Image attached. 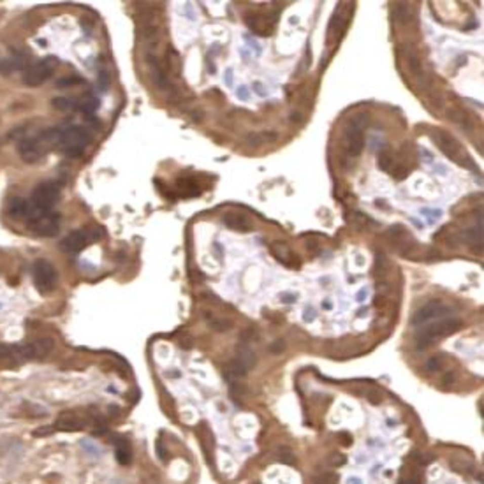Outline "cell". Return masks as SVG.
<instances>
[{
	"label": "cell",
	"instance_id": "obj_26",
	"mask_svg": "<svg viewBox=\"0 0 484 484\" xmlns=\"http://www.w3.org/2000/svg\"><path fill=\"white\" fill-rule=\"evenodd\" d=\"M208 324H210V328H212V330H215V331H227L229 328H231V320L219 319V317H210Z\"/></svg>",
	"mask_w": 484,
	"mask_h": 484
},
{
	"label": "cell",
	"instance_id": "obj_25",
	"mask_svg": "<svg viewBox=\"0 0 484 484\" xmlns=\"http://www.w3.org/2000/svg\"><path fill=\"white\" fill-rule=\"evenodd\" d=\"M178 188H180V192H182L183 195H195V194H199V190H197V185H195L192 180H180L178 182Z\"/></svg>",
	"mask_w": 484,
	"mask_h": 484
},
{
	"label": "cell",
	"instance_id": "obj_17",
	"mask_svg": "<svg viewBox=\"0 0 484 484\" xmlns=\"http://www.w3.org/2000/svg\"><path fill=\"white\" fill-rule=\"evenodd\" d=\"M245 20H247V25H249L254 32H257L259 35L271 34V27L268 25V20H264V18L259 16V14H247Z\"/></svg>",
	"mask_w": 484,
	"mask_h": 484
},
{
	"label": "cell",
	"instance_id": "obj_20",
	"mask_svg": "<svg viewBox=\"0 0 484 484\" xmlns=\"http://www.w3.org/2000/svg\"><path fill=\"white\" fill-rule=\"evenodd\" d=\"M407 64H409V69H410V72H412L414 76L417 77V79L421 81V83L424 85V87H428V79H426V76H424V72H423V65H421V58L417 57L414 51H410V53L407 55Z\"/></svg>",
	"mask_w": 484,
	"mask_h": 484
},
{
	"label": "cell",
	"instance_id": "obj_15",
	"mask_svg": "<svg viewBox=\"0 0 484 484\" xmlns=\"http://www.w3.org/2000/svg\"><path fill=\"white\" fill-rule=\"evenodd\" d=\"M234 359L239 361V363H241L247 370H250L252 367H256V363H257V356H256V352L250 349V343H243V342L238 345V354H236Z\"/></svg>",
	"mask_w": 484,
	"mask_h": 484
},
{
	"label": "cell",
	"instance_id": "obj_21",
	"mask_svg": "<svg viewBox=\"0 0 484 484\" xmlns=\"http://www.w3.org/2000/svg\"><path fill=\"white\" fill-rule=\"evenodd\" d=\"M114 446H116V460H118V463H122V465L131 463V460H132L131 444H129L127 440H124V438H120V440L114 442Z\"/></svg>",
	"mask_w": 484,
	"mask_h": 484
},
{
	"label": "cell",
	"instance_id": "obj_29",
	"mask_svg": "<svg viewBox=\"0 0 484 484\" xmlns=\"http://www.w3.org/2000/svg\"><path fill=\"white\" fill-rule=\"evenodd\" d=\"M442 367H444V359H442L440 356L430 357V361L426 363V370H428V372H438Z\"/></svg>",
	"mask_w": 484,
	"mask_h": 484
},
{
	"label": "cell",
	"instance_id": "obj_3",
	"mask_svg": "<svg viewBox=\"0 0 484 484\" xmlns=\"http://www.w3.org/2000/svg\"><path fill=\"white\" fill-rule=\"evenodd\" d=\"M27 225L34 234L37 236H44V238H50V236H55L60 229V215L53 212H43V210H37L34 206H28L27 212Z\"/></svg>",
	"mask_w": 484,
	"mask_h": 484
},
{
	"label": "cell",
	"instance_id": "obj_32",
	"mask_svg": "<svg viewBox=\"0 0 484 484\" xmlns=\"http://www.w3.org/2000/svg\"><path fill=\"white\" fill-rule=\"evenodd\" d=\"M284 349H286V342H284V340H275V342L269 345V350H271V352H275V354L282 352Z\"/></svg>",
	"mask_w": 484,
	"mask_h": 484
},
{
	"label": "cell",
	"instance_id": "obj_5",
	"mask_svg": "<svg viewBox=\"0 0 484 484\" xmlns=\"http://www.w3.org/2000/svg\"><path fill=\"white\" fill-rule=\"evenodd\" d=\"M104 236L101 227H92V229H77L65 236L60 241V249L67 254H77L83 249H87L88 243L97 241Z\"/></svg>",
	"mask_w": 484,
	"mask_h": 484
},
{
	"label": "cell",
	"instance_id": "obj_33",
	"mask_svg": "<svg viewBox=\"0 0 484 484\" xmlns=\"http://www.w3.org/2000/svg\"><path fill=\"white\" fill-rule=\"evenodd\" d=\"M338 438H340V440H342V444H343V446H350V442H352V435L345 433V431H340V433H338Z\"/></svg>",
	"mask_w": 484,
	"mask_h": 484
},
{
	"label": "cell",
	"instance_id": "obj_31",
	"mask_svg": "<svg viewBox=\"0 0 484 484\" xmlns=\"http://www.w3.org/2000/svg\"><path fill=\"white\" fill-rule=\"evenodd\" d=\"M81 77H77V76H72V77H64V79H58L57 81V85L58 87H69V85H77V83H81Z\"/></svg>",
	"mask_w": 484,
	"mask_h": 484
},
{
	"label": "cell",
	"instance_id": "obj_38",
	"mask_svg": "<svg viewBox=\"0 0 484 484\" xmlns=\"http://www.w3.org/2000/svg\"><path fill=\"white\" fill-rule=\"evenodd\" d=\"M254 88H257V94H259V95H264V90H262L261 83H256V85H254Z\"/></svg>",
	"mask_w": 484,
	"mask_h": 484
},
{
	"label": "cell",
	"instance_id": "obj_10",
	"mask_svg": "<svg viewBox=\"0 0 484 484\" xmlns=\"http://www.w3.org/2000/svg\"><path fill=\"white\" fill-rule=\"evenodd\" d=\"M447 312H449V308H447L444 303L438 301V299H433V301H430V303H426V305L421 306V308L412 315L410 322H412V326H421V324H426L428 320L435 319V317L446 315Z\"/></svg>",
	"mask_w": 484,
	"mask_h": 484
},
{
	"label": "cell",
	"instance_id": "obj_22",
	"mask_svg": "<svg viewBox=\"0 0 484 484\" xmlns=\"http://www.w3.org/2000/svg\"><path fill=\"white\" fill-rule=\"evenodd\" d=\"M410 14H412V9H410L409 4H394L393 7V20L398 21V23H407L410 20Z\"/></svg>",
	"mask_w": 484,
	"mask_h": 484
},
{
	"label": "cell",
	"instance_id": "obj_11",
	"mask_svg": "<svg viewBox=\"0 0 484 484\" xmlns=\"http://www.w3.org/2000/svg\"><path fill=\"white\" fill-rule=\"evenodd\" d=\"M343 141H345V150L350 157H357V155L363 151L365 146V138H363V131L356 127H347L345 136H343Z\"/></svg>",
	"mask_w": 484,
	"mask_h": 484
},
{
	"label": "cell",
	"instance_id": "obj_14",
	"mask_svg": "<svg viewBox=\"0 0 484 484\" xmlns=\"http://www.w3.org/2000/svg\"><path fill=\"white\" fill-rule=\"evenodd\" d=\"M271 252H273V256H275L276 259H278L280 262H284L286 266H291V268H298V266H299L298 256H294V254L291 252V249L286 245V243L275 241L271 245Z\"/></svg>",
	"mask_w": 484,
	"mask_h": 484
},
{
	"label": "cell",
	"instance_id": "obj_4",
	"mask_svg": "<svg viewBox=\"0 0 484 484\" xmlns=\"http://www.w3.org/2000/svg\"><path fill=\"white\" fill-rule=\"evenodd\" d=\"M461 328V320L460 319H454V317H447V319H440L437 320V322L430 324V326L423 328L421 330V333L417 335V349L419 350H426L428 347L433 345L435 340L438 338H444V336L454 333V331H458Z\"/></svg>",
	"mask_w": 484,
	"mask_h": 484
},
{
	"label": "cell",
	"instance_id": "obj_28",
	"mask_svg": "<svg viewBox=\"0 0 484 484\" xmlns=\"http://www.w3.org/2000/svg\"><path fill=\"white\" fill-rule=\"evenodd\" d=\"M391 175H393L394 180H405L409 175V168L405 164H401V162H398L394 168H391Z\"/></svg>",
	"mask_w": 484,
	"mask_h": 484
},
{
	"label": "cell",
	"instance_id": "obj_9",
	"mask_svg": "<svg viewBox=\"0 0 484 484\" xmlns=\"http://www.w3.org/2000/svg\"><path fill=\"white\" fill-rule=\"evenodd\" d=\"M34 282L39 293L46 294L55 289L57 284V269L46 259H37L34 262Z\"/></svg>",
	"mask_w": 484,
	"mask_h": 484
},
{
	"label": "cell",
	"instance_id": "obj_8",
	"mask_svg": "<svg viewBox=\"0 0 484 484\" xmlns=\"http://www.w3.org/2000/svg\"><path fill=\"white\" fill-rule=\"evenodd\" d=\"M55 67H57V58L48 57L44 60H39L35 64H32L30 67L25 71L23 74V83L27 87H39L44 81H48L53 74Z\"/></svg>",
	"mask_w": 484,
	"mask_h": 484
},
{
	"label": "cell",
	"instance_id": "obj_6",
	"mask_svg": "<svg viewBox=\"0 0 484 484\" xmlns=\"http://www.w3.org/2000/svg\"><path fill=\"white\" fill-rule=\"evenodd\" d=\"M431 139H433L435 145H437L438 148L444 151L447 157L453 158V160H456L458 164L467 166V168H470V169L475 168L474 162L470 160V157H468L467 153H463L460 143H458L451 134H447L446 131H433V132H431Z\"/></svg>",
	"mask_w": 484,
	"mask_h": 484
},
{
	"label": "cell",
	"instance_id": "obj_24",
	"mask_svg": "<svg viewBox=\"0 0 484 484\" xmlns=\"http://www.w3.org/2000/svg\"><path fill=\"white\" fill-rule=\"evenodd\" d=\"M393 155H391L389 150H382L379 153V168L382 169V171H391V168H393Z\"/></svg>",
	"mask_w": 484,
	"mask_h": 484
},
{
	"label": "cell",
	"instance_id": "obj_7",
	"mask_svg": "<svg viewBox=\"0 0 484 484\" xmlns=\"http://www.w3.org/2000/svg\"><path fill=\"white\" fill-rule=\"evenodd\" d=\"M60 197V187L55 182H44L39 183L34 188L30 197V205L43 212H51V208L55 206L57 199Z\"/></svg>",
	"mask_w": 484,
	"mask_h": 484
},
{
	"label": "cell",
	"instance_id": "obj_27",
	"mask_svg": "<svg viewBox=\"0 0 484 484\" xmlns=\"http://www.w3.org/2000/svg\"><path fill=\"white\" fill-rule=\"evenodd\" d=\"M53 106H55L57 109H62V111H69V109H74V108H76L74 101H71V99H67V97H58V99H55Z\"/></svg>",
	"mask_w": 484,
	"mask_h": 484
},
{
	"label": "cell",
	"instance_id": "obj_30",
	"mask_svg": "<svg viewBox=\"0 0 484 484\" xmlns=\"http://www.w3.org/2000/svg\"><path fill=\"white\" fill-rule=\"evenodd\" d=\"M278 460L282 461V463H286V465H294V454H293V451H289L287 447H282V449L278 451Z\"/></svg>",
	"mask_w": 484,
	"mask_h": 484
},
{
	"label": "cell",
	"instance_id": "obj_23",
	"mask_svg": "<svg viewBox=\"0 0 484 484\" xmlns=\"http://www.w3.org/2000/svg\"><path fill=\"white\" fill-rule=\"evenodd\" d=\"M447 116H449L451 122H454V124L461 125V127H467L468 131L472 129V125H470V122H468L467 114L461 111V109H458V108H449V109H447Z\"/></svg>",
	"mask_w": 484,
	"mask_h": 484
},
{
	"label": "cell",
	"instance_id": "obj_18",
	"mask_svg": "<svg viewBox=\"0 0 484 484\" xmlns=\"http://www.w3.org/2000/svg\"><path fill=\"white\" fill-rule=\"evenodd\" d=\"M278 136L275 132H250L249 136L245 138V143L249 146H261L264 143H273L276 141Z\"/></svg>",
	"mask_w": 484,
	"mask_h": 484
},
{
	"label": "cell",
	"instance_id": "obj_1",
	"mask_svg": "<svg viewBox=\"0 0 484 484\" xmlns=\"http://www.w3.org/2000/svg\"><path fill=\"white\" fill-rule=\"evenodd\" d=\"M58 132H60V129H48V131L41 132L34 138H25L23 141H20L18 151H20L21 158L25 162H37L41 157L46 155V151L51 146H57Z\"/></svg>",
	"mask_w": 484,
	"mask_h": 484
},
{
	"label": "cell",
	"instance_id": "obj_16",
	"mask_svg": "<svg viewBox=\"0 0 484 484\" xmlns=\"http://www.w3.org/2000/svg\"><path fill=\"white\" fill-rule=\"evenodd\" d=\"M28 206H30V203L28 201H25V199H21V197H14V199H11L9 205H7V213H9L11 219L21 220L27 217Z\"/></svg>",
	"mask_w": 484,
	"mask_h": 484
},
{
	"label": "cell",
	"instance_id": "obj_34",
	"mask_svg": "<svg viewBox=\"0 0 484 484\" xmlns=\"http://www.w3.org/2000/svg\"><path fill=\"white\" fill-rule=\"evenodd\" d=\"M335 458H331V463L333 465H342L343 461H345V458L342 456V454H333Z\"/></svg>",
	"mask_w": 484,
	"mask_h": 484
},
{
	"label": "cell",
	"instance_id": "obj_12",
	"mask_svg": "<svg viewBox=\"0 0 484 484\" xmlns=\"http://www.w3.org/2000/svg\"><path fill=\"white\" fill-rule=\"evenodd\" d=\"M88 424V421L85 417H79L76 414L65 412L58 417V421L55 423V428L57 430H64V431H77L81 428H85Z\"/></svg>",
	"mask_w": 484,
	"mask_h": 484
},
{
	"label": "cell",
	"instance_id": "obj_35",
	"mask_svg": "<svg viewBox=\"0 0 484 484\" xmlns=\"http://www.w3.org/2000/svg\"><path fill=\"white\" fill-rule=\"evenodd\" d=\"M157 449H158V454H160L162 460H166V451H164V447H162V442H160V440L157 442Z\"/></svg>",
	"mask_w": 484,
	"mask_h": 484
},
{
	"label": "cell",
	"instance_id": "obj_13",
	"mask_svg": "<svg viewBox=\"0 0 484 484\" xmlns=\"http://www.w3.org/2000/svg\"><path fill=\"white\" fill-rule=\"evenodd\" d=\"M224 224L229 229H234V231L239 232H249L254 229V222L247 215H243V213H227L224 217Z\"/></svg>",
	"mask_w": 484,
	"mask_h": 484
},
{
	"label": "cell",
	"instance_id": "obj_2",
	"mask_svg": "<svg viewBox=\"0 0 484 484\" xmlns=\"http://www.w3.org/2000/svg\"><path fill=\"white\" fill-rule=\"evenodd\" d=\"M92 141V134L85 127L79 125H69L60 129L58 132L57 146L64 151L67 157H79Z\"/></svg>",
	"mask_w": 484,
	"mask_h": 484
},
{
	"label": "cell",
	"instance_id": "obj_37",
	"mask_svg": "<svg viewBox=\"0 0 484 484\" xmlns=\"http://www.w3.org/2000/svg\"><path fill=\"white\" fill-rule=\"evenodd\" d=\"M238 95H239V97L243 99V101H247V99H249V94H247V88H239Z\"/></svg>",
	"mask_w": 484,
	"mask_h": 484
},
{
	"label": "cell",
	"instance_id": "obj_19",
	"mask_svg": "<svg viewBox=\"0 0 484 484\" xmlns=\"http://www.w3.org/2000/svg\"><path fill=\"white\" fill-rule=\"evenodd\" d=\"M30 345V352L32 357H43L53 349V340L51 338H37L34 342L28 343Z\"/></svg>",
	"mask_w": 484,
	"mask_h": 484
},
{
	"label": "cell",
	"instance_id": "obj_36",
	"mask_svg": "<svg viewBox=\"0 0 484 484\" xmlns=\"http://www.w3.org/2000/svg\"><path fill=\"white\" fill-rule=\"evenodd\" d=\"M282 299L286 303H293L294 299H296V296H293V294H282Z\"/></svg>",
	"mask_w": 484,
	"mask_h": 484
}]
</instances>
